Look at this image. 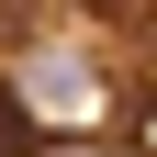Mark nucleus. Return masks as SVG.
I'll use <instances>...</instances> for the list:
<instances>
[{
	"mask_svg": "<svg viewBox=\"0 0 157 157\" xmlns=\"http://www.w3.org/2000/svg\"><path fill=\"white\" fill-rule=\"evenodd\" d=\"M0 101L23 112V135L56 124L67 146H101L112 101H135V90L112 78V56L90 45V34H23V45H11V90H0Z\"/></svg>",
	"mask_w": 157,
	"mask_h": 157,
	"instance_id": "1",
	"label": "nucleus"
},
{
	"mask_svg": "<svg viewBox=\"0 0 157 157\" xmlns=\"http://www.w3.org/2000/svg\"><path fill=\"white\" fill-rule=\"evenodd\" d=\"M45 157H112V146H45Z\"/></svg>",
	"mask_w": 157,
	"mask_h": 157,
	"instance_id": "2",
	"label": "nucleus"
}]
</instances>
